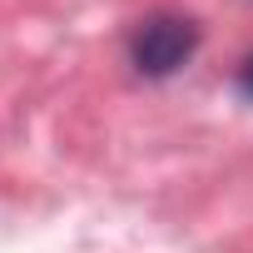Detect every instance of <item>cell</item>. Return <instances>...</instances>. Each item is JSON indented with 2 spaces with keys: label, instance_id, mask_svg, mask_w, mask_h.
Masks as SVG:
<instances>
[{
  "label": "cell",
  "instance_id": "1",
  "mask_svg": "<svg viewBox=\"0 0 253 253\" xmlns=\"http://www.w3.org/2000/svg\"><path fill=\"white\" fill-rule=\"evenodd\" d=\"M194 45H199L194 20H179V15H154V20H144V25L134 30V65H139V75L164 80V75H174L179 65H189Z\"/></svg>",
  "mask_w": 253,
  "mask_h": 253
},
{
  "label": "cell",
  "instance_id": "2",
  "mask_svg": "<svg viewBox=\"0 0 253 253\" xmlns=\"http://www.w3.org/2000/svg\"><path fill=\"white\" fill-rule=\"evenodd\" d=\"M238 89L253 99V55H248V60H243V70H238Z\"/></svg>",
  "mask_w": 253,
  "mask_h": 253
}]
</instances>
